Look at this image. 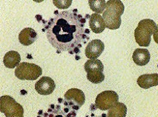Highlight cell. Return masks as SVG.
I'll list each match as a JSON object with an SVG mask.
<instances>
[{
    "mask_svg": "<svg viewBox=\"0 0 158 117\" xmlns=\"http://www.w3.org/2000/svg\"><path fill=\"white\" fill-rule=\"evenodd\" d=\"M0 111L5 114L6 117L23 116V108L14 98L5 95L0 98Z\"/></svg>",
    "mask_w": 158,
    "mask_h": 117,
    "instance_id": "cell-5",
    "label": "cell"
},
{
    "mask_svg": "<svg viewBox=\"0 0 158 117\" xmlns=\"http://www.w3.org/2000/svg\"><path fill=\"white\" fill-rule=\"evenodd\" d=\"M127 106L122 102H118L110 108L108 111V117H126Z\"/></svg>",
    "mask_w": 158,
    "mask_h": 117,
    "instance_id": "cell-15",
    "label": "cell"
},
{
    "mask_svg": "<svg viewBox=\"0 0 158 117\" xmlns=\"http://www.w3.org/2000/svg\"><path fill=\"white\" fill-rule=\"evenodd\" d=\"M105 116H106V115H105V114L102 115L101 116H94V115L92 114V116H86V117H105Z\"/></svg>",
    "mask_w": 158,
    "mask_h": 117,
    "instance_id": "cell-21",
    "label": "cell"
},
{
    "mask_svg": "<svg viewBox=\"0 0 158 117\" xmlns=\"http://www.w3.org/2000/svg\"><path fill=\"white\" fill-rule=\"evenodd\" d=\"M86 78H87V79L90 82L98 84L102 83L105 80V75L103 74L102 71H92V72L87 73Z\"/></svg>",
    "mask_w": 158,
    "mask_h": 117,
    "instance_id": "cell-18",
    "label": "cell"
},
{
    "mask_svg": "<svg viewBox=\"0 0 158 117\" xmlns=\"http://www.w3.org/2000/svg\"><path fill=\"white\" fill-rule=\"evenodd\" d=\"M137 84L141 88L147 89L158 85V74H144L138 77Z\"/></svg>",
    "mask_w": 158,
    "mask_h": 117,
    "instance_id": "cell-11",
    "label": "cell"
},
{
    "mask_svg": "<svg viewBox=\"0 0 158 117\" xmlns=\"http://www.w3.org/2000/svg\"><path fill=\"white\" fill-rule=\"evenodd\" d=\"M89 5L91 10L93 12H95L94 13L100 15L103 13L104 10L106 9V2L105 0H89Z\"/></svg>",
    "mask_w": 158,
    "mask_h": 117,
    "instance_id": "cell-17",
    "label": "cell"
},
{
    "mask_svg": "<svg viewBox=\"0 0 158 117\" xmlns=\"http://www.w3.org/2000/svg\"><path fill=\"white\" fill-rule=\"evenodd\" d=\"M118 102V96L114 91H104L97 96L95 106L101 111H108Z\"/></svg>",
    "mask_w": 158,
    "mask_h": 117,
    "instance_id": "cell-6",
    "label": "cell"
},
{
    "mask_svg": "<svg viewBox=\"0 0 158 117\" xmlns=\"http://www.w3.org/2000/svg\"><path fill=\"white\" fill-rule=\"evenodd\" d=\"M11 117H24L23 116H11Z\"/></svg>",
    "mask_w": 158,
    "mask_h": 117,
    "instance_id": "cell-22",
    "label": "cell"
},
{
    "mask_svg": "<svg viewBox=\"0 0 158 117\" xmlns=\"http://www.w3.org/2000/svg\"><path fill=\"white\" fill-rule=\"evenodd\" d=\"M37 117H68L67 115H65L62 111L60 110L59 107L56 108V110H51V109H48V111L46 113H44L43 116H40L38 115Z\"/></svg>",
    "mask_w": 158,
    "mask_h": 117,
    "instance_id": "cell-19",
    "label": "cell"
},
{
    "mask_svg": "<svg viewBox=\"0 0 158 117\" xmlns=\"http://www.w3.org/2000/svg\"><path fill=\"white\" fill-rule=\"evenodd\" d=\"M89 27L94 33L100 34L106 29V23L100 15L93 13L89 16Z\"/></svg>",
    "mask_w": 158,
    "mask_h": 117,
    "instance_id": "cell-12",
    "label": "cell"
},
{
    "mask_svg": "<svg viewBox=\"0 0 158 117\" xmlns=\"http://www.w3.org/2000/svg\"><path fill=\"white\" fill-rule=\"evenodd\" d=\"M21 61V56L19 53L15 51H10L6 53L4 56L3 62L6 67L10 69H13L20 65Z\"/></svg>",
    "mask_w": 158,
    "mask_h": 117,
    "instance_id": "cell-14",
    "label": "cell"
},
{
    "mask_svg": "<svg viewBox=\"0 0 158 117\" xmlns=\"http://www.w3.org/2000/svg\"><path fill=\"white\" fill-rule=\"evenodd\" d=\"M54 5L59 9H67L72 4L71 0H54Z\"/></svg>",
    "mask_w": 158,
    "mask_h": 117,
    "instance_id": "cell-20",
    "label": "cell"
},
{
    "mask_svg": "<svg viewBox=\"0 0 158 117\" xmlns=\"http://www.w3.org/2000/svg\"><path fill=\"white\" fill-rule=\"evenodd\" d=\"M56 88L54 81L50 77L43 76L35 84V90L41 95H49Z\"/></svg>",
    "mask_w": 158,
    "mask_h": 117,
    "instance_id": "cell-8",
    "label": "cell"
},
{
    "mask_svg": "<svg viewBox=\"0 0 158 117\" xmlns=\"http://www.w3.org/2000/svg\"><path fill=\"white\" fill-rule=\"evenodd\" d=\"M157 32V26L155 21L151 19L141 20L138 23L134 33L136 43L142 47L149 46L152 35H154L155 40Z\"/></svg>",
    "mask_w": 158,
    "mask_h": 117,
    "instance_id": "cell-3",
    "label": "cell"
},
{
    "mask_svg": "<svg viewBox=\"0 0 158 117\" xmlns=\"http://www.w3.org/2000/svg\"><path fill=\"white\" fill-rule=\"evenodd\" d=\"M77 10L54 12L55 16L49 20L43 31L46 30L48 42L60 51H68L71 54L80 53L83 43L89 36L84 29L86 19L77 13Z\"/></svg>",
    "mask_w": 158,
    "mask_h": 117,
    "instance_id": "cell-1",
    "label": "cell"
},
{
    "mask_svg": "<svg viewBox=\"0 0 158 117\" xmlns=\"http://www.w3.org/2000/svg\"><path fill=\"white\" fill-rule=\"evenodd\" d=\"M133 61L138 66H144L149 62L150 53L146 48H137L133 54Z\"/></svg>",
    "mask_w": 158,
    "mask_h": 117,
    "instance_id": "cell-13",
    "label": "cell"
},
{
    "mask_svg": "<svg viewBox=\"0 0 158 117\" xmlns=\"http://www.w3.org/2000/svg\"><path fill=\"white\" fill-rule=\"evenodd\" d=\"M43 70L40 67L28 62H22L16 67L15 75L20 80L35 81L42 75Z\"/></svg>",
    "mask_w": 158,
    "mask_h": 117,
    "instance_id": "cell-4",
    "label": "cell"
},
{
    "mask_svg": "<svg viewBox=\"0 0 158 117\" xmlns=\"http://www.w3.org/2000/svg\"><path fill=\"white\" fill-rule=\"evenodd\" d=\"M84 93L78 89H70L64 94V106H68L70 108L78 111L84 104Z\"/></svg>",
    "mask_w": 158,
    "mask_h": 117,
    "instance_id": "cell-7",
    "label": "cell"
},
{
    "mask_svg": "<svg viewBox=\"0 0 158 117\" xmlns=\"http://www.w3.org/2000/svg\"><path fill=\"white\" fill-rule=\"evenodd\" d=\"M37 39V34L34 29L25 28L19 33V40L21 44L28 46L34 43Z\"/></svg>",
    "mask_w": 158,
    "mask_h": 117,
    "instance_id": "cell-10",
    "label": "cell"
},
{
    "mask_svg": "<svg viewBox=\"0 0 158 117\" xmlns=\"http://www.w3.org/2000/svg\"><path fill=\"white\" fill-rule=\"evenodd\" d=\"M124 6L121 1H108L106 5V10L102 13V19L106 27L111 30L119 28L122 23L121 16L124 13Z\"/></svg>",
    "mask_w": 158,
    "mask_h": 117,
    "instance_id": "cell-2",
    "label": "cell"
},
{
    "mask_svg": "<svg viewBox=\"0 0 158 117\" xmlns=\"http://www.w3.org/2000/svg\"><path fill=\"white\" fill-rule=\"evenodd\" d=\"M84 70L86 73L95 70H100L103 72L104 65H102V61L98 59H89L84 64Z\"/></svg>",
    "mask_w": 158,
    "mask_h": 117,
    "instance_id": "cell-16",
    "label": "cell"
},
{
    "mask_svg": "<svg viewBox=\"0 0 158 117\" xmlns=\"http://www.w3.org/2000/svg\"><path fill=\"white\" fill-rule=\"evenodd\" d=\"M105 45L100 40L90 41L85 49V55L90 59H98L104 51Z\"/></svg>",
    "mask_w": 158,
    "mask_h": 117,
    "instance_id": "cell-9",
    "label": "cell"
}]
</instances>
